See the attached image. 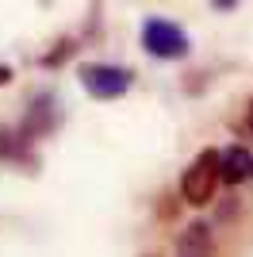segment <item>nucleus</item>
Instances as JSON below:
<instances>
[{
    "label": "nucleus",
    "instance_id": "nucleus-4",
    "mask_svg": "<svg viewBox=\"0 0 253 257\" xmlns=\"http://www.w3.org/2000/svg\"><path fill=\"white\" fill-rule=\"evenodd\" d=\"M219 169H222V181L226 184H242L253 177V154L245 146H230V150L219 154Z\"/></svg>",
    "mask_w": 253,
    "mask_h": 257
},
{
    "label": "nucleus",
    "instance_id": "nucleus-3",
    "mask_svg": "<svg viewBox=\"0 0 253 257\" xmlns=\"http://www.w3.org/2000/svg\"><path fill=\"white\" fill-rule=\"evenodd\" d=\"M81 85L96 100H115L131 88V69H119V65H84Z\"/></svg>",
    "mask_w": 253,
    "mask_h": 257
},
{
    "label": "nucleus",
    "instance_id": "nucleus-1",
    "mask_svg": "<svg viewBox=\"0 0 253 257\" xmlns=\"http://www.w3.org/2000/svg\"><path fill=\"white\" fill-rule=\"evenodd\" d=\"M219 181H222L219 154H215V150H207V154H200V158H196V161L188 165V169H184V177H180V196H184L188 204L203 207V204L211 200V196H215Z\"/></svg>",
    "mask_w": 253,
    "mask_h": 257
},
{
    "label": "nucleus",
    "instance_id": "nucleus-2",
    "mask_svg": "<svg viewBox=\"0 0 253 257\" xmlns=\"http://www.w3.org/2000/svg\"><path fill=\"white\" fill-rule=\"evenodd\" d=\"M142 46H146V54H154V58H180V54H188L184 31L169 20H146L142 23Z\"/></svg>",
    "mask_w": 253,
    "mask_h": 257
},
{
    "label": "nucleus",
    "instance_id": "nucleus-8",
    "mask_svg": "<svg viewBox=\"0 0 253 257\" xmlns=\"http://www.w3.org/2000/svg\"><path fill=\"white\" fill-rule=\"evenodd\" d=\"M245 123H249V131H253V104H249V115H245Z\"/></svg>",
    "mask_w": 253,
    "mask_h": 257
},
{
    "label": "nucleus",
    "instance_id": "nucleus-5",
    "mask_svg": "<svg viewBox=\"0 0 253 257\" xmlns=\"http://www.w3.org/2000/svg\"><path fill=\"white\" fill-rule=\"evenodd\" d=\"M203 253H207V234H203V226H192L180 238V257H203Z\"/></svg>",
    "mask_w": 253,
    "mask_h": 257
},
{
    "label": "nucleus",
    "instance_id": "nucleus-6",
    "mask_svg": "<svg viewBox=\"0 0 253 257\" xmlns=\"http://www.w3.org/2000/svg\"><path fill=\"white\" fill-rule=\"evenodd\" d=\"M8 81H12V69H8V65H0V85H8Z\"/></svg>",
    "mask_w": 253,
    "mask_h": 257
},
{
    "label": "nucleus",
    "instance_id": "nucleus-7",
    "mask_svg": "<svg viewBox=\"0 0 253 257\" xmlns=\"http://www.w3.org/2000/svg\"><path fill=\"white\" fill-rule=\"evenodd\" d=\"M215 8H234V0H215Z\"/></svg>",
    "mask_w": 253,
    "mask_h": 257
}]
</instances>
